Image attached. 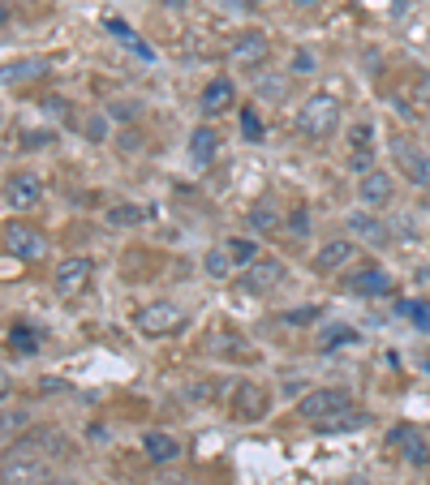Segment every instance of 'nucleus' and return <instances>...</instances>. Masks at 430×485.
Returning <instances> with one entry per match:
<instances>
[{"label": "nucleus", "instance_id": "obj_27", "mask_svg": "<svg viewBox=\"0 0 430 485\" xmlns=\"http://www.w3.org/2000/svg\"><path fill=\"white\" fill-rule=\"evenodd\" d=\"M9 344L22 352V357H31V352H40V331H31V327H13L9 331Z\"/></svg>", "mask_w": 430, "mask_h": 485}, {"label": "nucleus", "instance_id": "obj_9", "mask_svg": "<svg viewBox=\"0 0 430 485\" xmlns=\"http://www.w3.org/2000/svg\"><path fill=\"white\" fill-rule=\"evenodd\" d=\"M43 198V181L35 172H13L4 181V207L9 211H35Z\"/></svg>", "mask_w": 430, "mask_h": 485}, {"label": "nucleus", "instance_id": "obj_28", "mask_svg": "<svg viewBox=\"0 0 430 485\" xmlns=\"http://www.w3.org/2000/svg\"><path fill=\"white\" fill-rule=\"evenodd\" d=\"M108 31H112V35H117L121 43H125V48H134L138 57H151V48H147V43L138 40L134 31H130V26H125V22H117V18H108Z\"/></svg>", "mask_w": 430, "mask_h": 485}, {"label": "nucleus", "instance_id": "obj_5", "mask_svg": "<svg viewBox=\"0 0 430 485\" xmlns=\"http://www.w3.org/2000/svg\"><path fill=\"white\" fill-rule=\"evenodd\" d=\"M391 159H396V172H405L409 185H422V190L430 185V155L417 146V142H409V137H391Z\"/></svg>", "mask_w": 430, "mask_h": 485}, {"label": "nucleus", "instance_id": "obj_17", "mask_svg": "<svg viewBox=\"0 0 430 485\" xmlns=\"http://www.w3.org/2000/svg\"><path fill=\"white\" fill-rule=\"evenodd\" d=\"M349 292H357V296H388V292H391V275L383 271L379 262H371V267L353 271Z\"/></svg>", "mask_w": 430, "mask_h": 485}, {"label": "nucleus", "instance_id": "obj_19", "mask_svg": "<svg viewBox=\"0 0 430 485\" xmlns=\"http://www.w3.org/2000/svg\"><path fill=\"white\" fill-rule=\"evenodd\" d=\"M142 451H147V460H156V464H173L176 455H181V443H176L173 434H164V429H147V434H142Z\"/></svg>", "mask_w": 430, "mask_h": 485}, {"label": "nucleus", "instance_id": "obj_33", "mask_svg": "<svg viewBox=\"0 0 430 485\" xmlns=\"http://www.w3.org/2000/svg\"><path fill=\"white\" fill-rule=\"evenodd\" d=\"M241 134H246V142H258L263 137V120H258L255 108H241Z\"/></svg>", "mask_w": 430, "mask_h": 485}, {"label": "nucleus", "instance_id": "obj_43", "mask_svg": "<svg viewBox=\"0 0 430 485\" xmlns=\"http://www.w3.org/2000/svg\"><path fill=\"white\" fill-rule=\"evenodd\" d=\"M99 485H108V481H99Z\"/></svg>", "mask_w": 430, "mask_h": 485}, {"label": "nucleus", "instance_id": "obj_24", "mask_svg": "<svg viewBox=\"0 0 430 485\" xmlns=\"http://www.w3.org/2000/svg\"><path fill=\"white\" fill-rule=\"evenodd\" d=\"M318 344L323 348H345V344H357V331L345 327V322H327L323 335H318Z\"/></svg>", "mask_w": 430, "mask_h": 485}, {"label": "nucleus", "instance_id": "obj_21", "mask_svg": "<svg viewBox=\"0 0 430 485\" xmlns=\"http://www.w3.org/2000/svg\"><path fill=\"white\" fill-rule=\"evenodd\" d=\"M237 267V258L228 245H215V250H207V258H202V271L211 275V279H228Z\"/></svg>", "mask_w": 430, "mask_h": 485}, {"label": "nucleus", "instance_id": "obj_39", "mask_svg": "<svg viewBox=\"0 0 430 485\" xmlns=\"http://www.w3.org/2000/svg\"><path fill=\"white\" fill-rule=\"evenodd\" d=\"M297 9H318V4H323V0H293Z\"/></svg>", "mask_w": 430, "mask_h": 485}, {"label": "nucleus", "instance_id": "obj_8", "mask_svg": "<svg viewBox=\"0 0 430 485\" xmlns=\"http://www.w3.org/2000/svg\"><path fill=\"white\" fill-rule=\"evenodd\" d=\"M181 327H185V310L173 305V301H156V305H147L138 313V331L142 335H176Z\"/></svg>", "mask_w": 430, "mask_h": 485}, {"label": "nucleus", "instance_id": "obj_15", "mask_svg": "<svg viewBox=\"0 0 430 485\" xmlns=\"http://www.w3.org/2000/svg\"><path fill=\"white\" fill-rule=\"evenodd\" d=\"M345 262H353V241H323L310 258L314 275H332V271H340Z\"/></svg>", "mask_w": 430, "mask_h": 485}, {"label": "nucleus", "instance_id": "obj_20", "mask_svg": "<svg viewBox=\"0 0 430 485\" xmlns=\"http://www.w3.org/2000/svg\"><path fill=\"white\" fill-rule=\"evenodd\" d=\"M215 155H219V134H215L211 125H198L194 134H190V159H194L198 168H207Z\"/></svg>", "mask_w": 430, "mask_h": 485}, {"label": "nucleus", "instance_id": "obj_2", "mask_svg": "<svg viewBox=\"0 0 430 485\" xmlns=\"http://www.w3.org/2000/svg\"><path fill=\"white\" fill-rule=\"evenodd\" d=\"M345 412H353V395L345 387H318L310 395H301V404H297V417L310 421V426L332 421V417H345Z\"/></svg>", "mask_w": 430, "mask_h": 485}, {"label": "nucleus", "instance_id": "obj_16", "mask_svg": "<svg viewBox=\"0 0 430 485\" xmlns=\"http://www.w3.org/2000/svg\"><path fill=\"white\" fill-rule=\"evenodd\" d=\"M233 82L228 78H211L207 86H202V95H198V108H202V117H219V112H228L233 108Z\"/></svg>", "mask_w": 430, "mask_h": 485}, {"label": "nucleus", "instance_id": "obj_35", "mask_svg": "<svg viewBox=\"0 0 430 485\" xmlns=\"http://www.w3.org/2000/svg\"><path fill=\"white\" fill-rule=\"evenodd\" d=\"M215 395V387H211V378H194V383H190V387H185V400H211Z\"/></svg>", "mask_w": 430, "mask_h": 485}, {"label": "nucleus", "instance_id": "obj_31", "mask_svg": "<svg viewBox=\"0 0 430 485\" xmlns=\"http://www.w3.org/2000/svg\"><path fill=\"white\" fill-rule=\"evenodd\" d=\"M371 137H374L371 120H357V125L349 129V142H353V151H357V155H366V151H371Z\"/></svg>", "mask_w": 430, "mask_h": 485}, {"label": "nucleus", "instance_id": "obj_6", "mask_svg": "<svg viewBox=\"0 0 430 485\" xmlns=\"http://www.w3.org/2000/svg\"><path fill=\"white\" fill-rule=\"evenodd\" d=\"M272 57V40L263 31H241L233 43H228V65L233 69H263Z\"/></svg>", "mask_w": 430, "mask_h": 485}, {"label": "nucleus", "instance_id": "obj_7", "mask_svg": "<svg viewBox=\"0 0 430 485\" xmlns=\"http://www.w3.org/2000/svg\"><path fill=\"white\" fill-rule=\"evenodd\" d=\"M91 275H95V262L91 258H65L57 271H52V288L74 301V296H82V292L91 288Z\"/></svg>", "mask_w": 430, "mask_h": 485}, {"label": "nucleus", "instance_id": "obj_13", "mask_svg": "<svg viewBox=\"0 0 430 485\" xmlns=\"http://www.w3.org/2000/svg\"><path fill=\"white\" fill-rule=\"evenodd\" d=\"M4 250L18 253L22 262H35V258H43V253H48V241H43V233H35V228L9 224V228H4Z\"/></svg>", "mask_w": 430, "mask_h": 485}, {"label": "nucleus", "instance_id": "obj_26", "mask_svg": "<svg viewBox=\"0 0 430 485\" xmlns=\"http://www.w3.org/2000/svg\"><path fill=\"white\" fill-rule=\"evenodd\" d=\"M396 313H400V318H409L417 331H430V305H426V301H400V310H396Z\"/></svg>", "mask_w": 430, "mask_h": 485}, {"label": "nucleus", "instance_id": "obj_42", "mask_svg": "<svg viewBox=\"0 0 430 485\" xmlns=\"http://www.w3.org/2000/svg\"><path fill=\"white\" fill-rule=\"evenodd\" d=\"M185 485H202V481H185Z\"/></svg>", "mask_w": 430, "mask_h": 485}, {"label": "nucleus", "instance_id": "obj_37", "mask_svg": "<svg viewBox=\"0 0 430 485\" xmlns=\"http://www.w3.org/2000/svg\"><path fill=\"white\" fill-rule=\"evenodd\" d=\"M108 219H112V224H138V219H142V211H134V207H121V211H112Z\"/></svg>", "mask_w": 430, "mask_h": 485}, {"label": "nucleus", "instance_id": "obj_40", "mask_svg": "<svg viewBox=\"0 0 430 485\" xmlns=\"http://www.w3.org/2000/svg\"><path fill=\"white\" fill-rule=\"evenodd\" d=\"M48 485H74L69 477H48Z\"/></svg>", "mask_w": 430, "mask_h": 485}, {"label": "nucleus", "instance_id": "obj_30", "mask_svg": "<svg viewBox=\"0 0 430 485\" xmlns=\"http://www.w3.org/2000/svg\"><path fill=\"white\" fill-rule=\"evenodd\" d=\"M228 250H233V258L241 262V267H250V262H258V258H263V253H258V245H255V241H246V236H233V241H228Z\"/></svg>", "mask_w": 430, "mask_h": 485}, {"label": "nucleus", "instance_id": "obj_23", "mask_svg": "<svg viewBox=\"0 0 430 485\" xmlns=\"http://www.w3.org/2000/svg\"><path fill=\"white\" fill-rule=\"evenodd\" d=\"M246 224L258 228V233H275V228H280V211H275L272 202H255V207L246 211Z\"/></svg>", "mask_w": 430, "mask_h": 485}, {"label": "nucleus", "instance_id": "obj_25", "mask_svg": "<svg viewBox=\"0 0 430 485\" xmlns=\"http://www.w3.org/2000/svg\"><path fill=\"white\" fill-rule=\"evenodd\" d=\"M43 74V60H13L9 69H4V82L13 86V82H31Z\"/></svg>", "mask_w": 430, "mask_h": 485}, {"label": "nucleus", "instance_id": "obj_18", "mask_svg": "<svg viewBox=\"0 0 430 485\" xmlns=\"http://www.w3.org/2000/svg\"><path fill=\"white\" fill-rule=\"evenodd\" d=\"M22 451H35V455H65L69 451V443H65V434L60 429H31L26 438H18Z\"/></svg>", "mask_w": 430, "mask_h": 485}, {"label": "nucleus", "instance_id": "obj_14", "mask_svg": "<svg viewBox=\"0 0 430 485\" xmlns=\"http://www.w3.org/2000/svg\"><path fill=\"white\" fill-rule=\"evenodd\" d=\"M284 284V262L280 258H258V262H250V271H246V288L258 292V296H267V292H275Z\"/></svg>", "mask_w": 430, "mask_h": 485}, {"label": "nucleus", "instance_id": "obj_38", "mask_svg": "<svg viewBox=\"0 0 430 485\" xmlns=\"http://www.w3.org/2000/svg\"><path fill=\"white\" fill-rule=\"evenodd\" d=\"M86 129H91V142H103V134H108V120L91 117V120H86Z\"/></svg>", "mask_w": 430, "mask_h": 485}, {"label": "nucleus", "instance_id": "obj_34", "mask_svg": "<svg viewBox=\"0 0 430 485\" xmlns=\"http://www.w3.org/2000/svg\"><path fill=\"white\" fill-rule=\"evenodd\" d=\"M318 318H323V305H301V310L284 313V322H289V327H306V322H318Z\"/></svg>", "mask_w": 430, "mask_h": 485}, {"label": "nucleus", "instance_id": "obj_1", "mask_svg": "<svg viewBox=\"0 0 430 485\" xmlns=\"http://www.w3.org/2000/svg\"><path fill=\"white\" fill-rule=\"evenodd\" d=\"M340 117H345V103L336 95H327V91H318V95H310L297 108L293 129L306 137V142H327V137L340 129Z\"/></svg>", "mask_w": 430, "mask_h": 485}, {"label": "nucleus", "instance_id": "obj_32", "mask_svg": "<svg viewBox=\"0 0 430 485\" xmlns=\"http://www.w3.org/2000/svg\"><path fill=\"white\" fill-rule=\"evenodd\" d=\"M142 117V108H138L134 99H117V103H108V120H134Z\"/></svg>", "mask_w": 430, "mask_h": 485}, {"label": "nucleus", "instance_id": "obj_12", "mask_svg": "<svg viewBox=\"0 0 430 485\" xmlns=\"http://www.w3.org/2000/svg\"><path fill=\"white\" fill-rule=\"evenodd\" d=\"M349 236H357L362 245H371V250H388L391 245V228L383 219H374L371 211H353L349 215Z\"/></svg>", "mask_w": 430, "mask_h": 485}, {"label": "nucleus", "instance_id": "obj_10", "mask_svg": "<svg viewBox=\"0 0 430 485\" xmlns=\"http://www.w3.org/2000/svg\"><path fill=\"white\" fill-rule=\"evenodd\" d=\"M388 446L405 460V464H413V468H426L430 464V446H426V438H422V429H413V426H396L388 434Z\"/></svg>", "mask_w": 430, "mask_h": 485}, {"label": "nucleus", "instance_id": "obj_22", "mask_svg": "<svg viewBox=\"0 0 430 485\" xmlns=\"http://www.w3.org/2000/svg\"><path fill=\"white\" fill-rule=\"evenodd\" d=\"M289 78H293V74H263V69H258L255 95L267 99V103H280V99H284V91H289Z\"/></svg>", "mask_w": 430, "mask_h": 485}, {"label": "nucleus", "instance_id": "obj_41", "mask_svg": "<svg viewBox=\"0 0 430 485\" xmlns=\"http://www.w3.org/2000/svg\"><path fill=\"white\" fill-rule=\"evenodd\" d=\"M164 4H168V9H181V4H185V0H164Z\"/></svg>", "mask_w": 430, "mask_h": 485}, {"label": "nucleus", "instance_id": "obj_29", "mask_svg": "<svg viewBox=\"0 0 430 485\" xmlns=\"http://www.w3.org/2000/svg\"><path fill=\"white\" fill-rule=\"evenodd\" d=\"M289 74H297V78H310V74H318V60H314V52L297 48L293 60H289Z\"/></svg>", "mask_w": 430, "mask_h": 485}, {"label": "nucleus", "instance_id": "obj_36", "mask_svg": "<svg viewBox=\"0 0 430 485\" xmlns=\"http://www.w3.org/2000/svg\"><path fill=\"white\" fill-rule=\"evenodd\" d=\"M22 426H26V412H18V408H9V412H4V438L13 443V429H22Z\"/></svg>", "mask_w": 430, "mask_h": 485}, {"label": "nucleus", "instance_id": "obj_11", "mask_svg": "<svg viewBox=\"0 0 430 485\" xmlns=\"http://www.w3.org/2000/svg\"><path fill=\"white\" fill-rule=\"evenodd\" d=\"M357 198H362V207H371V211L391 207V198H396V181H391V172H383V168L362 172V181H357Z\"/></svg>", "mask_w": 430, "mask_h": 485}, {"label": "nucleus", "instance_id": "obj_3", "mask_svg": "<svg viewBox=\"0 0 430 485\" xmlns=\"http://www.w3.org/2000/svg\"><path fill=\"white\" fill-rule=\"evenodd\" d=\"M267 387L255 383V378H237L233 391H228V417L241 421V426H250V421H263L267 417Z\"/></svg>", "mask_w": 430, "mask_h": 485}, {"label": "nucleus", "instance_id": "obj_4", "mask_svg": "<svg viewBox=\"0 0 430 485\" xmlns=\"http://www.w3.org/2000/svg\"><path fill=\"white\" fill-rule=\"evenodd\" d=\"M4 485H48L43 455L22 451V446H9V455H4Z\"/></svg>", "mask_w": 430, "mask_h": 485}]
</instances>
